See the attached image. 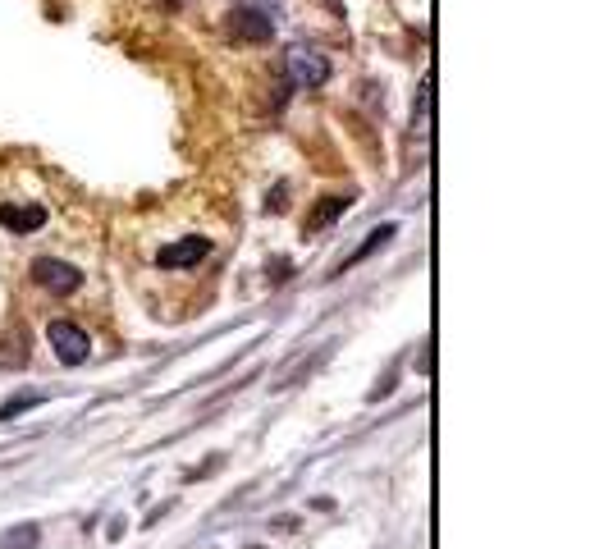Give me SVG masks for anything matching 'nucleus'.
<instances>
[{"label": "nucleus", "instance_id": "nucleus-1", "mask_svg": "<svg viewBox=\"0 0 613 549\" xmlns=\"http://www.w3.org/2000/svg\"><path fill=\"white\" fill-rule=\"evenodd\" d=\"M33 280L42 284L46 293H55V298H69V293H78V284H83V270L69 266V261H60V257H37L33 261Z\"/></svg>", "mask_w": 613, "mask_h": 549}, {"label": "nucleus", "instance_id": "nucleus-2", "mask_svg": "<svg viewBox=\"0 0 613 549\" xmlns=\"http://www.w3.org/2000/svg\"><path fill=\"white\" fill-rule=\"evenodd\" d=\"M46 339H51L55 357H60L65 366H83L87 357H92V344H87V330H78L74 321H51Z\"/></svg>", "mask_w": 613, "mask_h": 549}, {"label": "nucleus", "instance_id": "nucleus-3", "mask_svg": "<svg viewBox=\"0 0 613 549\" xmlns=\"http://www.w3.org/2000/svg\"><path fill=\"white\" fill-rule=\"evenodd\" d=\"M289 74L298 87H321L330 78V65H325V55H316L312 46H293L289 51Z\"/></svg>", "mask_w": 613, "mask_h": 549}, {"label": "nucleus", "instance_id": "nucleus-4", "mask_svg": "<svg viewBox=\"0 0 613 549\" xmlns=\"http://www.w3.org/2000/svg\"><path fill=\"white\" fill-rule=\"evenodd\" d=\"M0 225L10 234H37L46 225V211L37 202H0Z\"/></svg>", "mask_w": 613, "mask_h": 549}, {"label": "nucleus", "instance_id": "nucleus-5", "mask_svg": "<svg viewBox=\"0 0 613 549\" xmlns=\"http://www.w3.org/2000/svg\"><path fill=\"white\" fill-rule=\"evenodd\" d=\"M211 252V243L206 238H183V243H170V248H161V257H156V266L161 270H179V266H197V261Z\"/></svg>", "mask_w": 613, "mask_h": 549}, {"label": "nucleus", "instance_id": "nucleus-6", "mask_svg": "<svg viewBox=\"0 0 613 549\" xmlns=\"http://www.w3.org/2000/svg\"><path fill=\"white\" fill-rule=\"evenodd\" d=\"M234 37H243V42H266L270 33H275V23L266 19L261 10H234Z\"/></svg>", "mask_w": 613, "mask_h": 549}, {"label": "nucleus", "instance_id": "nucleus-7", "mask_svg": "<svg viewBox=\"0 0 613 549\" xmlns=\"http://www.w3.org/2000/svg\"><path fill=\"white\" fill-rule=\"evenodd\" d=\"M37 540V527H14V536H0V545L5 549H23V545H33Z\"/></svg>", "mask_w": 613, "mask_h": 549}, {"label": "nucleus", "instance_id": "nucleus-8", "mask_svg": "<svg viewBox=\"0 0 613 549\" xmlns=\"http://www.w3.org/2000/svg\"><path fill=\"white\" fill-rule=\"evenodd\" d=\"M339 211H348V197H330V206H321V211H316L312 229H321L325 220H334V216H339Z\"/></svg>", "mask_w": 613, "mask_h": 549}, {"label": "nucleus", "instance_id": "nucleus-9", "mask_svg": "<svg viewBox=\"0 0 613 549\" xmlns=\"http://www.w3.org/2000/svg\"><path fill=\"white\" fill-rule=\"evenodd\" d=\"M33 403H37V394H23V399H14V403H10V408L0 412V421H14V417H19V412H23V408H33Z\"/></svg>", "mask_w": 613, "mask_h": 549}]
</instances>
